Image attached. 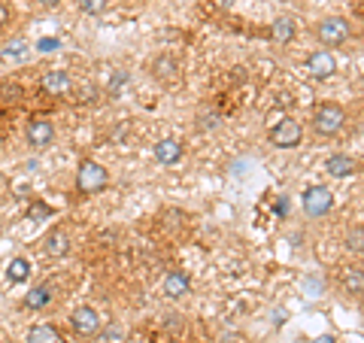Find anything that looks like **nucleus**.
Returning a JSON list of instances; mask_svg holds the SVG:
<instances>
[{"label": "nucleus", "instance_id": "aec40b11", "mask_svg": "<svg viewBox=\"0 0 364 343\" xmlns=\"http://www.w3.org/2000/svg\"><path fill=\"white\" fill-rule=\"evenodd\" d=\"M76 6H79V13H85V16H104L109 0H76Z\"/></svg>", "mask_w": 364, "mask_h": 343}, {"label": "nucleus", "instance_id": "1a4fd4ad", "mask_svg": "<svg viewBox=\"0 0 364 343\" xmlns=\"http://www.w3.org/2000/svg\"><path fill=\"white\" fill-rule=\"evenodd\" d=\"M182 152H186V146H182V140H176V137H161L152 149L155 162L164 167H173L176 162H182Z\"/></svg>", "mask_w": 364, "mask_h": 343}, {"label": "nucleus", "instance_id": "a211bd4d", "mask_svg": "<svg viewBox=\"0 0 364 343\" xmlns=\"http://www.w3.org/2000/svg\"><path fill=\"white\" fill-rule=\"evenodd\" d=\"M270 33H273V40H277V43H291L298 31H294V21L291 19H277V21H273V31Z\"/></svg>", "mask_w": 364, "mask_h": 343}, {"label": "nucleus", "instance_id": "412c9836", "mask_svg": "<svg viewBox=\"0 0 364 343\" xmlns=\"http://www.w3.org/2000/svg\"><path fill=\"white\" fill-rule=\"evenodd\" d=\"M361 237H364V231H361V228H355V231H352L349 237H346V249H349V253H355V255H361Z\"/></svg>", "mask_w": 364, "mask_h": 343}, {"label": "nucleus", "instance_id": "ddd939ff", "mask_svg": "<svg viewBox=\"0 0 364 343\" xmlns=\"http://www.w3.org/2000/svg\"><path fill=\"white\" fill-rule=\"evenodd\" d=\"M325 170H328V176H334V179H349V176L358 170V162H355L352 155L334 152V155L325 162Z\"/></svg>", "mask_w": 364, "mask_h": 343}, {"label": "nucleus", "instance_id": "7ed1b4c3", "mask_svg": "<svg viewBox=\"0 0 364 343\" xmlns=\"http://www.w3.org/2000/svg\"><path fill=\"white\" fill-rule=\"evenodd\" d=\"M109 186V170L100 164V162H91L85 158L76 170V191L79 194H100Z\"/></svg>", "mask_w": 364, "mask_h": 343}, {"label": "nucleus", "instance_id": "9d476101", "mask_svg": "<svg viewBox=\"0 0 364 343\" xmlns=\"http://www.w3.org/2000/svg\"><path fill=\"white\" fill-rule=\"evenodd\" d=\"M70 234L64 231V228H52L49 234H46L43 240V253L49 255V258H67L70 255Z\"/></svg>", "mask_w": 364, "mask_h": 343}, {"label": "nucleus", "instance_id": "a878e982", "mask_svg": "<svg viewBox=\"0 0 364 343\" xmlns=\"http://www.w3.org/2000/svg\"><path fill=\"white\" fill-rule=\"evenodd\" d=\"M313 343H337V340H334V337H331V334H322V337H316V340H313Z\"/></svg>", "mask_w": 364, "mask_h": 343}, {"label": "nucleus", "instance_id": "f3484780", "mask_svg": "<svg viewBox=\"0 0 364 343\" xmlns=\"http://www.w3.org/2000/svg\"><path fill=\"white\" fill-rule=\"evenodd\" d=\"M361 285H364V277H361V268H346L343 270V292L358 298L361 295Z\"/></svg>", "mask_w": 364, "mask_h": 343}, {"label": "nucleus", "instance_id": "6ab92c4d", "mask_svg": "<svg viewBox=\"0 0 364 343\" xmlns=\"http://www.w3.org/2000/svg\"><path fill=\"white\" fill-rule=\"evenodd\" d=\"M6 277L13 280V283H25L31 277V265L25 258H16V261H9V268H6Z\"/></svg>", "mask_w": 364, "mask_h": 343}, {"label": "nucleus", "instance_id": "9b49d317", "mask_svg": "<svg viewBox=\"0 0 364 343\" xmlns=\"http://www.w3.org/2000/svg\"><path fill=\"white\" fill-rule=\"evenodd\" d=\"M40 85L46 95H52V97H64V95H70V88H73V79L67 70H49L43 79H40Z\"/></svg>", "mask_w": 364, "mask_h": 343}, {"label": "nucleus", "instance_id": "20e7f679", "mask_svg": "<svg viewBox=\"0 0 364 343\" xmlns=\"http://www.w3.org/2000/svg\"><path fill=\"white\" fill-rule=\"evenodd\" d=\"M267 140L277 146V149H294V146H301V140H304V128H301V122H298V119L279 116V122H273V125H270Z\"/></svg>", "mask_w": 364, "mask_h": 343}, {"label": "nucleus", "instance_id": "2eb2a0df", "mask_svg": "<svg viewBox=\"0 0 364 343\" xmlns=\"http://www.w3.org/2000/svg\"><path fill=\"white\" fill-rule=\"evenodd\" d=\"M52 285H37V289H31L25 295V307L28 310H43V307H49L52 304Z\"/></svg>", "mask_w": 364, "mask_h": 343}, {"label": "nucleus", "instance_id": "4be33fe9", "mask_svg": "<svg viewBox=\"0 0 364 343\" xmlns=\"http://www.w3.org/2000/svg\"><path fill=\"white\" fill-rule=\"evenodd\" d=\"M9 25H13V9H9V4L0 0V33H4Z\"/></svg>", "mask_w": 364, "mask_h": 343}, {"label": "nucleus", "instance_id": "6e6552de", "mask_svg": "<svg viewBox=\"0 0 364 343\" xmlns=\"http://www.w3.org/2000/svg\"><path fill=\"white\" fill-rule=\"evenodd\" d=\"M25 140L33 146V149H43L55 140V125L49 119H31L25 125Z\"/></svg>", "mask_w": 364, "mask_h": 343}, {"label": "nucleus", "instance_id": "f8f14e48", "mask_svg": "<svg viewBox=\"0 0 364 343\" xmlns=\"http://www.w3.org/2000/svg\"><path fill=\"white\" fill-rule=\"evenodd\" d=\"M152 76L158 79V83L170 85L182 76V67H179V61L173 58V55H158V58L152 61Z\"/></svg>", "mask_w": 364, "mask_h": 343}, {"label": "nucleus", "instance_id": "4468645a", "mask_svg": "<svg viewBox=\"0 0 364 343\" xmlns=\"http://www.w3.org/2000/svg\"><path fill=\"white\" fill-rule=\"evenodd\" d=\"M191 292V277L186 270H170L164 277V295L167 298H186Z\"/></svg>", "mask_w": 364, "mask_h": 343}, {"label": "nucleus", "instance_id": "b1692460", "mask_svg": "<svg viewBox=\"0 0 364 343\" xmlns=\"http://www.w3.org/2000/svg\"><path fill=\"white\" fill-rule=\"evenodd\" d=\"M210 4H213V6H219V9H231L237 0H210Z\"/></svg>", "mask_w": 364, "mask_h": 343}, {"label": "nucleus", "instance_id": "dca6fc26", "mask_svg": "<svg viewBox=\"0 0 364 343\" xmlns=\"http://www.w3.org/2000/svg\"><path fill=\"white\" fill-rule=\"evenodd\" d=\"M25 343H61V334H58V328L55 325H33L28 331Z\"/></svg>", "mask_w": 364, "mask_h": 343}, {"label": "nucleus", "instance_id": "0eeeda50", "mask_svg": "<svg viewBox=\"0 0 364 343\" xmlns=\"http://www.w3.org/2000/svg\"><path fill=\"white\" fill-rule=\"evenodd\" d=\"M306 73H310L316 83H325V79H331V76L337 73V58H334V52H328V49L313 52L310 58H306Z\"/></svg>", "mask_w": 364, "mask_h": 343}, {"label": "nucleus", "instance_id": "393cba45", "mask_svg": "<svg viewBox=\"0 0 364 343\" xmlns=\"http://www.w3.org/2000/svg\"><path fill=\"white\" fill-rule=\"evenodd\" d=\"M37 4H40V6H46V9H52V6H58L61 0H37Z\"/></svg>", "mask_w": 364, "mask_h": 343}, {"label": "nucleus", "instance_id": "f257e3e1", "mask_svg": "<svg viewBox=\"0 0 364 343\" xmlns=\"http://www.w3.org/2000/svg\"><path fill=\"white\" fill-rule=\"evenodd\" d=\"M313 33H316V40L322 43V49L334 52L352 37V25H349V19H343V16H328V19L316 21Z\"/></svg>", "mask_w": 364, "mask_h": 343}, {"label": "nucleus", "instance_id": "39448f33", "mask_svg": "<svg viewBox=\"0 0 364 343\" xmlns=\"http://www.w3.org/2000/svg\"><path fill=\"white\" fill-rule=\"evenodd\" d=\"M304 213L310 216V219H322V216H328L334 210V194L328 186H310V189H304Z\"/></svg>", "mask_w": 364, "mask_h": 343}, {"label": "nucleus", "instance_id": "423d86ee", "mask_svg": "<svg viewBox=\"0 0 364 343\" xmlns=\"http://www.w3.org/2000/svg\"><path fill=\"white\" fill-rule=\"evenodd\" d=\"M70 328L79 337H95L97 331L104 328V319H100V313L95 310V307H76V310L70 313Z\"/></svg>", "mask_w": 364, "mask_h": 343}, {"label": "nucleus", "instance_id": "5701e85b", "mask_svg": "<svg viewBox=\"0 0 364 343\" xmlns=\"http://www.w3.org/2000/svg\"><path fill=\"white\" fill-rule=\"evenodd\" d=\"M52 210L46 207V204H33V207L28 210V219H43V216H49Z\"/></svg>", "mask_w": 364, "mask_h": 343}, {"label": "nucleus", "instance_id": "f03ea898", "mask_svg": "<svg viewBox=\"0 0 364 343\" xmlns=\"http://www.w3.org/2000/svg\"><path fill=\"white\" fill-rule=\"evenodd\" d=\"M310 125H313V131L318 137H337L346 128V110L340 104H334V100H325V104L316 107Z\"/></svg>", "mask_w": 364, "mask_h": 343}]
</instances>
